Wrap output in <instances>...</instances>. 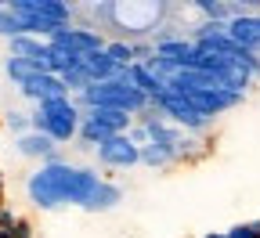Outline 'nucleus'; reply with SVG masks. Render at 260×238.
<instances>
[{
	"label": "nucleus",
	"mask_w": 260,
	"mask_h": 238,
	"mask_svg": "<svg viewBox=\"0 0 260 238\" xmlns=\"http://www.w3.org/2000/svg\"><path fill=\"white\" fill-rule=\"evenodd\" d=\"M224 238H253V227H249V224H239V227H232V231H228Z\"/></svg>",
	"instance_id": "19"
},
{
	"label": "nucleus",
	"mask_w": 260,
	"mask_h": 238,
	"mask_svg": "<svg viewBox=\"0 0 260 238\" xmlns=\"http://www.w3.org/2000/svg\"><path fill=\"white\" fill-rule=\"evenodd\" d=\"M29 123L37 126V133H44L51 141H69V138H76V105L69 97L44 101Z\"/></svg>",
	"instance_id": "4"
},
{
	"label": "nucleus",
	"mask_w": 260,
	"mask_h": 238,
	"mask_svg": "<svg viewBox=\"0 0 260 238\" xmlns=\"http://www.w3.org/2000/svg\"><path fill=\"white\" fill-rule=\"evenodd\" d=\"M73 174L76 166L69 162H58L54 155L47 159V166H40L37 174L25 181V191H29V202L40 210H58L69 202V188H73Z\"/></svg>",
	"instance_id": "1"
},
{
	"label": "nucleus",
	"mask_w": 260,
	"mask_h": 238,
	"mask_svg": "<svg viewBox=\"0 0 260 238\" xmlns=\"http://www.w3.org/2000/svg\"><path fill=\"white\" fill-rule=\"evenodd\" d=\"M98 159H102L105 166H134V162H141L138 159V145L130 138H123V133L109 138L105 145H98Z\"/></svg>",
	"instance_id": "8"
},
{
	"label": "nucleus",
	"mask_w": 260,
	"mask_h": 238,
	"mask_svg": "<svg viewBox=\"0 0 260 238\" xmlns=\"http://www.w3.org/2000/svg\"><path fill=\"white\" fill-rule=\"evenodd\" d=\"M90 123H98V126H105L109 133H123L126 126H130V116H123V112H112V109H90V116H87Z\"/></svg>",
	"instance_id": "12"
},
{
	"label": "nucleus",
	"mask_w": 260,
	"mask_h": 238,
	"mask_svg": "<svg viewBox=\"0 0 260 238\" xmlns=\"http://www.w3.org/2000/svg\"><path fill=\"white\" fill-rule=\"evenodd\" d=\"M83 101H87L90 109H112V112H123V116L141 112V109L148 105V97H145V94H138L130 83H119V80L90 83V87L83 90Z\"/></svg>",
	"instance_id": "3"
},
{
	"label": "nucleus",
	"mask_w": 260,
	"mask_h": 238,
	"mask_svg": "<svg viewBox=\"0 0 260 238\" xmlns=\"http://www.w3.org/2000/svg\"><path fill=\"white\" fill-rule=\"evenodd\" d=\"M8 126H11V130H22V126H25V116L11 112V116H8Z\"/></svg>",
	"instance_id": "20"
},
{
	"label": "nucleus",
	"mask_w": 260,
	"mask_h": 238,
	"mask_svg": "<svg viewBox=\"0 0 260 238\" xmlns=\"http://www.w3.org/2000/svg\"><path fill=\"white\" fill-rule=\"evenodd\" d=\"M195 8H199V11H203L206 18H213V22H217V18H228V15H232V8H224V4H195Z\"/></svg>",
	"instance_id": "17"
},
{
	"label": "nucleus",
	"mask_w": 260,
	"mask_h": 238,
	"mask_svg": "<svg viewBox=\"0 0 260 238\" xmlns=\"http://www.w3.org/2000/svg\"><path fill=\"white\" fill-rule=\"evenodd\" d=\"M76 130H80V138H83L87 145H105L109 138H116V133H109L105 126H98V123H90V119H87L83 126H76Z\"/></svg>",
	"instance_id": "15"
},
{
	"label": "nucleus",
	"mask_w": 260,
	"mask_h": 238,
	"mask_svg": "<svg viewBox=\"0 0 260 238\" xmlns=\"http://www.w3.org/2000/svg\"><path fill=\"white\" fill-rule=\"evenodd\" d=\"M18 152L22 155H54V141L51 138H44V133H22L18 138Z\"/></svg>",
	"instance_id": "13"
},
{
	"label": "nucleus",
	"mask_w": 260,
	"mask_h": 238,
	"mask_svg": "<svg viewBox=\"0 0 260 238\" xmlns=\"http://www.w3.org/2000/svg\"><path fill=\"white\" fill-rule=\"evenodd\" d=\"M206 238H224V234H206Z\"/></svg>",
	"instance_id": "23"
},
{
	"label": "nucleus",
	"mask_w": 260,
	"mask_h": 238,
	"mask_svg": "<svg viewBox=\"0 0 260 238\" xmlns=\"http://www.w3.org/2000/svg\"><path fill=\"white\" fill-rule=\"evenodd\" d=\"M98 184H102V181H98L94 169H76V174H73V188H69V202H76V206H87V198L94 195Z\"/></svg>",
	"instance_id": "11"
},
{
	"label": "nucleus",
	"mask_w": 260,
	"mask_h": 238,
	"mask_svg": "<svg viewBox=\"0 0 260 238\" xmlns=\"http://www.w3.org/2000/svg\"><path fill=\"white\" fill-rule=\"evenodd\" d=\"M11 238H32V224H29V220H15Z\"/></svg>",
	"instance_id": "18"
},
{
	"label": "nucleus",
	"mask_w": 260,
	"mask_h": 238,
	"mask_svg": "<svg viewBox=\"0 0 260 238\" xmlns=\"http://www.w3.org/2000/svg\"><path fill=\"white\" fill-rule=\"evenodd\" d=\"M249 227H253V238H260V220H256V224H249Z\"/></svg>",
	"instance_id": "22"
},
{
	"label": "nucleus",
	"mask_w": 260,
	"mask_h": 238,
	"mask_svg": "<svg viewBox=\"0 0 260 238\" xmlns=\"http://www.w3.org/2000/svg\"><path fill=\"white\" fill-rule=\"evenodd\" d=\"M0 206H4V174H0Z\"/></svg>",
	"instance_id": "21"
},
{
	"label": "nucleus",
	"mask_w": 260,
	"mask_h": 238,
	"mask_svg": "<svg viewBox=\"0 0 260 238\" xmlns=\"http://www.w3.org/2000/svg\"><path fill=\"white\" fill-rule=\"evenodd\" d=\"M224 32H228V40L239 44L242 51H249V54L260 51V18L256 15H235L224 25Z\"/></svg>",
	"instance_id": "6"
},
{
	"label": "nucleus",
	"mask_w": 260,
	"mask_h": 238,
	"mask_svg": "<svg viewBox=\"0 0 260 238\" xmlns=\"http://www.w3.org/2000/svg\"><path fill=\"white\" fill-rule=\"evenodd\" d=\"M0 37H8V40L22 37V29H18V22L11 18V11H8V8H0Z\"/></svg>",
	"instance_id": "16"
},
{
	"label": "nucleus",
	"mask_w": 260,
	"mask_h": 238,
	"mask_svg": "<svg viewBox=\"0 0 260 238\" xmlns=\"http://www.w3.org/2000/svg\"><path fill=\"white\" fill-rule=\"evenodd\" d=\"M18 90H22L25 97H32L37 105H44V101H54V97H65V94H69V90H65V83H61L58 76H51V73H32L29 80L18 83Z\"/></svg>",
	"instance_id": "7"
},
{
	"label": "nucleus",
	"mask_w": 260,
	"mask_h": 238,
	"mask_svg": "<svg viewBox=\"0 0 260 238\" xmlns=\"http://www.w3.org/2000/svg\"><path fill=\"white\" fill-rule=\"evenodd\" d=\"M155 101H159V105L167 109L177 123H184V126H195V130H199V126H206V123H210L203 112H195L188 101H184L181 94H174V90H159V97H155Z\"/></svg>",
	"instance_id": "9"
},
{
	"label": "nucleus",
	"mask_w": 260,
	"mask_h": 238,
	"mask_svg": "<svg viewBox=\"0 0 260 238\" xmlns=\"http://www.w3.org/2000/svg\"><path fill=\"white\" fill-rule=\"evenodd\" d=\"M51 47L65 51L73 61L87 58V54H102L105 51V40L98 37V32H87V29H58L51 37Z\"/></svg>",
	"instance_id": "5"
},
{
	"label": "nucleus",
	"mask_w": 260,
	"mask_h": 238,
	"mask_svg": "<svg viewBox=\"0 0 260 238\" xmlns=\"http://www.w3.org/2000/svg\"><path fill=\"white\" fill-rule=\"evenodd\" d=\"M8 11L18 22L22 37H29V32H51L54 37V32L65 29V22L73 18V8L58 4V0H11Z\"/></svg>",
	"instance_id": "2"
},
{
	"label": "nucleus",
	"mask_w": 260,
	"mask_h": 238,
	"mask_svg": "<svg viewBox=\"0 0 260 238\" xmlns=\"http://www.w3.org/2000/svg\"><path fill=\"white\" fill-rule=\"evenodd\" d=\"M119 198H123V191H119V188H112V184H98V188H94V195L87 198V206H83V210H94V213H98V210H112Z\"/></svg>",
	"instance_id": "14"
},
{
	"label": "nucleus",
	"mask_w": 260,
	"mask_h": 238,
	"mask_svg": "<svg viewBox=\"0 0 260 238\" xmlns=\"http://www.w3.org/2000/svg\"><path fill=\"white\" fill-rule=\"evenodd\" d=\"M11 54L29 61V65H37L40 73H47V44L40 40H32V37H15L11 40Z\"/></svg>",
	"instance_id": "10"
}]
</instances>
